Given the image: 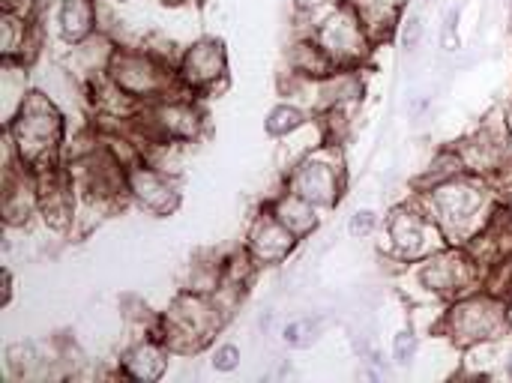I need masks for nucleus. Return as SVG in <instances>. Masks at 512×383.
I'll use <instances>...</instances> for the list:
<instances>
[{"label": "nucleus", "instance_id": "obj_1", "mask_svg": "<svg viewBox=\"0 0 512 383\" xmlns=\"http://www.w3.org/2000/svg\"><path fill=\"white\" fill-rule=\"evenodd\" d=\"M438 213L441 219H447L450 225H465L477 210H480V201L483 195L471 186H462V183H450L447 189L438 192Z\"/></svg>", "mask_w": 512, "mask_h": 383}, {"label": "nucleus", "instance_id": "obj_2", "mask_svg": "<svg viewBox=\"0 0 512 383\" xmlns=\"http://www.w3.org/2000/svg\"><path fill=\"white\" fill-rule=\"evenodd\" d=\"M504 324V318L489 303H468L456 315V327L465 339H486L495 336V330Z\"/></svg>", "mask_w": 512, "mask_h": 383}, {"label": "nucleus", "instance_id": "obj_3", "mask_svg": "<svg viewBox=\"0 0 512 383\" xmlns=\"http://www.w3.org/2000/svg\"><path fill=\"white\" fill-rule=\"evenodd\" d=\"M216 366L225 369V372L234 369V366H237V348H222V351L216 354Z\"/></svg>", "mask_w": 512, "mask_h": 383}, {"label": "nucleus", "instance_id": "obj_4", "mask_svg": "<svg viewBox=\"0 0 512 383\" xmlns=\"http://www.w3.org/2000/svg\"><path fill=\"white\" fill-rule=\"evenodd\" d=\"M411 354H414V342H411L408 336H399V345H396V357H399V363H408V360H411Z\"/></svg>", "mask_w": 512, "mask_h": 383}, {"label": "nucleus", "instance_id": "obj_5", "mask_svg": "<svg viewBox=\"0 0 512 383\" xmlns=\"http://www.w3.org/2000/svg\"><path fill=\"white\" fill-rule=\"evenodd\" d=\"M369 228H372V213H357V219L351 222V231L354 234H360V231L366 234Z\"/></svg>", "mask_w": 512, "mask_h": 383}, {"label": "nucleus", "instance_id": "obj_6", "mask_svg": "<svg viewBox=\"0 0 512 383\" xmlns=\"http://www.w3.org/2000/svg\"><path fill=\"white\" fill-rule=\"evenodd\" d=\"M507 321H510V324H512V309H510V312H507Z\"/></svg>", "mask_w": 512, "mask_h": 383}, {"label": "nucleus", "instance_id": "obj_7", "mask_svg": "<svg viewBox=\"0 0 512 383\" xmlns=\"http://www.w3.org/2000/svg\"><path fill=\"white\" fill-rule=\"evenodd\" d=\"M510 372H512V360H510Z\"/></svg>", "mask_w": 512, "mask_h": 383}]
</instances>
